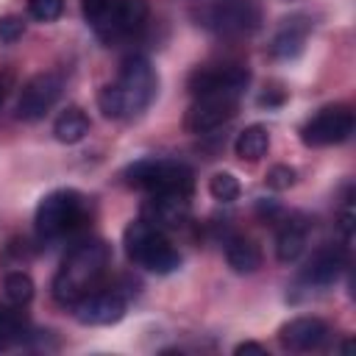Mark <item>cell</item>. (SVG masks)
Masks as SVG:
<instances>
[{
  "label": "cell",
  "mask_w": 356,
  "mask_h": 356,
  "mask_svg": "<svg viewBox=\"0 0 356 356\" xmlns=\"http://www.w3.org/2000/svg\"><path fill=\"white\" fill-rule=\"evenodd\" d=\"M270 147V134L264 125H248L245 131H239L236 142H234V153L242 161H259Z\"/></svg>",
  "instance_id": "20"
},
{
  "label": "cell",
  "mask_w": 356,
  "mask_h": 356,
  "mask_svg": "<svg viewBox=\"0 0 356 356\" xmlns=\"http://www.w3.org/2000/svg\"><path fill=\"white\" fill-rule=\"evenodd\" d=\"M350 134H353V111L348 106H325L300 128V139L309 147L339 145Z\"/></svg>",
  "instance_id": "7"
},
{
  "label": "cell",
  "mask_w": 356,
  "mask_h": 356,
  "mask_svg": "<svg viewBox=\"0 0 356 356\" xmlns=\"http://www.w3.org/2000/svg\"><path fill=\"white\" fill-rule=\"evenodd\" d=\"M306 33H309V22H303L300 17L284 19V25L278 28V33L273 36V44H270L273 56L275 58H295L303 50Z\"/></svg>",
  "instance_id": "16"
},
{
  "label": "cell",
  "mask_w": 356,
  "mask_h": 356,
  "mask_svg": "<svg viewBox=\"0 0 356 356\" xmlns=\"http://www.w3.org/2000/svg\"><path fill=\"white\" fill-rule=\"evenodd\" d=\"M125 178L131 186L145 189L150 195H192L195 189V172L172 159H142L125 170Z\"/></svg>",
  "instance_id": "5"
},
{
  "label": "cell",
  "mask_w": 356,
  "mask_h": 356,
  "mask_svg": "<svg viewBox=\"0 0 356 356\" xmlns=\"http://www.w3.org/2000/svg\"><path fill=\"white\" fill-rule=\"evenodd\" d=\"M0 106H3V89H0Z\"/></svg>",
  "instance_id": "29"
},
{
  "label": "cell",
  "mask_w": 356,
  "mask_h": 356,
  "mask_svg": "<svg viewBox=\"0 0 356 356\" xmlns=\"http://www.w3.org/2000/svg\"><path fill=\"white\" fill-rule=\"evenodd\" d=\"M125 253L134 264L150 270V273H159V275H167L172 273L178 264H181V256L178 250L172 248V242L161 234V228L150 225L147 220H134L128 228H125Z\"/></svg>",
  "instance_id": "4"
},
{
  "label": "cell",
  "mask_w": 356,
  "mask_h": 356,
  "mask_svg": "<svg viewBox=\"0 0 356 356\" xmlns=\"http://www.w3.org/2000/svg\"><path fill=\"white\" fill-rule=\"evenodd\" d=\"M278 339L286 350H317L328 339V325L320 317H295L281 325Z\"/></svg>",
  "instance_id": "14"
},
{
  "label": "cell",
  "mask_w": 356,
  "mask_h": 356,
  "mask_svg": "<svg viewBox=\"0 0 356 356\" xmlns=\"http://www.w3.org/2000/svg\"><path fill=\"white\" fill-rule=\"evenodd\" d=\"M75 320L83 325H111L122 320L125 314V300L117 292H86L72 303Z\"/></svg>",
  "instance_id": "12"
},
{
  "label": "cell",
  "mask_w": 356,
  "mask_h": 356,
  "mask_svg": "<svg viewBox=\"0 0 356 356\" xmlns=\"http://www.w3.org/2000/svg\"><path fill=\"white\" fill-rule=\"evenodd\" d=\"M236 100L239 97H228V95H200L195 97V103L186 111V131L192 134H209L214 128H220L222 122H228L236 111Z\"/></svg>",
  "instance_id": "11"
},
{
  "label": "cell",
  "mask_w": 356,
  "mask_h": 356,
  "mask_svg": "<svg viewBox=\"0 0 356 356\" xmlns=\"http://www.w3.org/2000/svg\"><path fill=\"white\" fill-rule=\"evenodd\" d=\"M142 220H147L156 228H178L189 220V195H150V200L142 209Z\"/></svg>",
  "instance_id": "13"
},
{
  "label": "cell",
  "mask_w": 356,
  "mask_h": 356,
  "mask_svg": "<svg viewBox=\"0 0 356 356\" xmlns=\"http://www.w3.org/2000/svg\"><path fill=\"white\" fill-rule=\"evenodd\" d=\"M106 264H108V248L100 239L78 242L64 256V261H61V267L53 278V298L61 306H72L103 275Z\"/></svg>",
  "instance_id": "2"
},
{
  "label": "cell",
  "mask_w": 356,
  "mask_h": 356,
  "mask_svg": "<svg viewBox=\"0 0 356 356\" xmlns=\"http://www.w3.org/2000/svg\"><path fill=\"white\" fill-rule=\"evenodd\" d=\"M61 86H64V81L56 72H39V75H33L22 86V92H19L17 117L25 120V122L42 120L56 106V100L61 97Z\"/></svg>",
  "instance_id": "8"
},
{
  "label": "cell",
  "mask_w": 356,
  "mask_h": 356,
  "mask_svg": "<svg viewBox=\"0 0 356 356\" xmlns=\"http://www.w3.org/2000/svg\"><path fill=\"white\" fill-rule=\"evenodd\" d=\"M264 181H267L270 189H278V192H281V189H289V186L295 184V170H292L289 164H275V167L267 170Z\"/></svg>",
  "instance_id": "25"
},
{
  "label": "cell",
  "mask_w": 356,
  "mask_h": 356,
  "mask_svg": "<svg viewBox=\"0 0 356 356\" xmlns=\"http://www.w3.org/2000/svg\"><path fill=\"white\" fill-rule=\"evenodd\" d=\"M3 292H6L8 303L25 306V303H31V298H33V278H31L28 273H22V270H14V273L6 275Z\"/></svg>",
  "instance_id": "22"
},
{
  "label": "cell",
  "mask_w": 356,
  "mask_h": 356,
  "mask_svg": "<svg viewBox=\"0 0 356 356\" xmlns=\"http://www.w3.org/2000/svg\"><path fill=\"white\" fill-rule=\"evenodd\" d=\"M339 231H342V239L345 242L353 239V197H350V192L345 195L342 209H339Z\"/></svg>",
  "instance_id": "27"
},
{
  "label": "cell",
  "mask_w": 356,
  "mask_h": 356,
  "mask_svg": "<svg viewBox=\"0 0 356 356\" xmlns=\"http://www.w3.org/2000/svg\"><path fill=\"white\" fill-rule=\"evenodd\" d=\"M25 33V22L19 17H0V42L14 44Z\"/></svg>",
  "instance_id": "26"
},
{
  "label": "cell",
  "mask_w": 356,
  "mask_h": 356,
  "mask_svg": "<svg viewBox=\"0 0 356 356\" xmlns=\"http://www.w3.org/2000/svg\"><path fill=\"white\" fill-rule=\"evenodd\" d=\"M209 192L220 203H234L239 197V181L231 172H214L211 181H209Z\"/></svg>",
  "instance_id": "23"
},
{
  "label": "cell",
  "mask_w": 356,
  "mask_h": 356,
  "mask_svg": "<svg viewBox=\"0 0 356 356\" xmlns=\"http://www.w3.org/2000/svg\"><path fill=\"white\" fill-rule=\"evenodd\" d=\"M209 22L222 36H242L259 28L261 11L256 0H214L209 11Z\"/></svg>",
  "instance_id": "9"
},
{
  "label": "cell",
  "mask_w": 356,
  "mask_h": 356,
  "mask_svg": "<svg viewBox=\"0 0 356 356\" xmlns=\"http://www.w3.org/2000/svg\"><path fill=\"white\" fill-rule=\"evenodd\" d=\"M306 250V228L300 222H286L275 236V259L284 264H292Z\"/></svg>",
  "instance_id": "19"
},
{
  "label": "cell",
  "mask_w": 356,
  "mask_h": 356,
  "mask_svg": "<svg viewBox=\"0 0 356 356\" xmlns=\"http://www.w3.org/2000/svg\"><path fill=\"white\" fill-rule=\"evenodd\" d=\"M64 11V0H28V14L39 22H53Z\"/></svg>",
  "instance_id": "24"
},
{
  "label": "cell",
  "mask_w": 356,
  "mask_h": 356,
  "mask_svg": "<svg viewBox=\"0 0 356 356\" xmlns=\"http://www.w3.org/2000/svg\"><path fill=\"white\" fill-rule=\"evenodd\" d=\"M250 81V72L245 67H217V70H195L189 75V92L192 97L200 95H228V97H239L245 92Z\"/></svg>",
  "instance_id": "10"
},
{
  "label": "cell",
  "mask_w": 356,
  "mask_h": 356,
  "mask_svg": "<svg viewBox=\"0 0 356 356\" xmlns=\"http://www.w3.org/2000/svg\"><path fill=\"white\" fill-rule=\"evenodd\" d=\"M25 328H28V323H25L22 312H17L11 306H0V350L22 342Z\"/></svg>",
  "instance_id": "21"
},
{
  "label": "cell",
  "mask_w": 356,
  "mask_h": 356,
  "mask_svg": "<svg viewBox=\"0 0 356 356\" xmlns=\"http://www.w3.org/2000/svg\"><path fill=\"white\" fill-rule=\"evenodd\" d=\"M156 70L145 56H128L120 64V75L114 83H106L97 95V106L103 117L122 120L145 111L156 97Z\"/></svg>",
  "instance_id": "1"
},
{
  "label": "cell",
  "mask_w": 356,
  "mask_h": 356,
  "mask_svg": "<svg viewBox=\"0 0 356 356\" xmlns=\"http://www.w3.org/2000/svg\"><path fill=\"white\" fill-rule=\"evenodd\" d=\"M83 19L100 42L111 44L136 33L147 19V0H83Z\"/></svg>",
  "instance_id": "3"
},
{
  "label": "cell",
  "mask_w": 356,
  "mask_h": 356,
  "mask_svg": "<svg viewBox=\"0 0 356 356\" xmlns=\"http://www.w3.org/2000/svg\"><path fill=\"white\" fill-rule=\"evenodd\" d=\"M225 261H228V267H231L234 273L248 275V273H256V270H259L261 253H259V248H256L250 239L234 236V239H228V245H225Z\"/></svg>",
  "instance_id": "17"
},
{
  "label": "cell",
  "mask_w": 356,
  "mask_h": 356,
  "mask_svg": "<svg viewBox=\"0 0 356 356\" xmlns=\"http://www.w3.org/2000/svg\"><path fill=\"white\" fill-rule=\"evenodd\" d=\"M234 353H264V345H259V342H239L234 348Z\"/></svg>",
  "instance_id": "28"
},
{
  "label": "cell",
  "mask_w": 356,
  "mask_h": 356,
  "mask_svg": "<svg viewBox=\"0 0 356 356\" xmlns=\"http://www.w3.org/2000/svg\"><path fill=\"white\" fill-rule=\"evenodd\" d=\"M83 220V197L72 189H56L36 206V234L42 239H58L75 231Z\"/></svg>",
  "instance_id": "6"
},
{
  "label": "cell",
  "mask_w": 356,
  "mask_h": 356,
  "mask_svg": "<svg viewBox=\"0 0 356 356\" xmlns=\"http://www.w3.org/2000/svg\"><path fill=\"white\" fill-rule=\"evenodd\" d=\"M342 267H345V256H342L339 248H320L312 256V261L306 264L303 281H309L314 286H328V284H334L339 278Z\"/></svg>",
  "instance_id": "15"
},
{
  "label": "cell",
  "mask_w": 356,
  "mask_h": 356,
  "mask_svg": "<svg viewBox=\"0 0 356 356\" xmlns=\"http://www.w3.org/2000/svg\"><path fill=\"white\" fill-rule=\"evenodd\" d=\"M53 134H56L58 142H64V145H75V142H81V139L89 134V117L83 114V108L70 106V108H64V111L56 117V122H53Z\"/></svg>",
  "instance_id": "18"
}]
</instances>
